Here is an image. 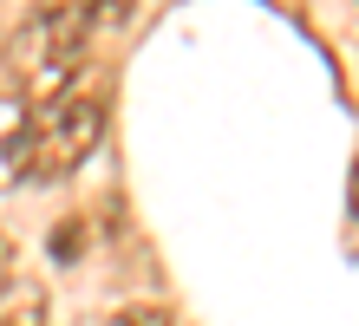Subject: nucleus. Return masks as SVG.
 Listing matches in <instances>:
<instances>
[{"mask_svg": "<svg viewBox=\"0 0 359 326\" xmlns=\"http://www.w3.org/2000/svg\"><path fill=\"white\" fill-rule=\"evenodd\" d=\"M104 326H177V313H170V307H157V300H137V307H118Z\"/></svg>", "mask_w": 359, "mask_h": 326, "instance_id": "obj_4", "label": "nucleus"}, {"mask_svg": "<svg viewBox=\"0 0 359 326\" xmlns=\"http://www.w3.org/2000/svg\"><path fill=\"white\" fill-rule=\"evenodd\" d=\"M13 287H20V235L0 229V300H7Z\"/></svg>", "mask_w": 359, "mask_h": 326, "instance_id": "obj_5", "label": "nucleus"}, {"mask_svg": "<svg viewBox=\"0 0 359 326\" xmlns=\"http://www.w3.org/2000/svg\"><path fill=\"white\" fill-rule=\"evenodd\" d=\"M0 326H46V287H39V280H20V287L0 300Z\"/></svg>", "mask_w": 359, "mask_h": 326, "instance_id": "obj_3", "label": "nucleus"}, {"mask_svg": "<svg viewBox=\"0 0 359 326\" xmlns=\"http://www.w3.org/2000/svg\"><path fill=\"white\" fill-rule=\"evenodd\" d=\"M98 46V20L92 0H39L20 20V33L7 39V79L20 92H66L72 72H86V59Z\"/></svg>", "mask_w": 359, "mask_h": 326, "instance_id": "obj_2", "label": "nucleus"}, {"mask_svg": "<svg viewBox=\"0 0 359 326\" xmlns=\"http://www.w3.org/2000/svg\"><path fill=\"white\" fill-rule=\"evenodd\" d=\"M104 144V92L98 85H66V92L39 98V111L13 130L7 170L20 183H59Z\"/></svg>", "mask_w": 359, "mask_h": 326, "instance_id": "obj_1", "label": "nucleus"}, {"mask_svg": "<svg viewBox=\"0 0 359 326\" xmlns=\"http://www.w3.org/2000/svg\"><path fill=\"white\" fill-rule=\"evenodd\" d=\"M131 7L137 0H92V20H98V39H111L124 20H131Z\"/></svg>", "mask_w": 359, "mask_h": 326, "instance_id": "obj_6", "label": "nucleus"}, {"mask_svg": "<svg viewBox=\"0 0 359 326\" xmlns=\"http://www.w3.org/2000/svg\"><path fill=\"white\" fill-rule=\"evenodd\" d=\"M86 222H59L53 229V261H79V248H86V235H79Z\"/></svg>", "mask_w": 359, "mask_h": 326, "instance_id": "obj_7", "label": "nucleus"}]
</instances>
